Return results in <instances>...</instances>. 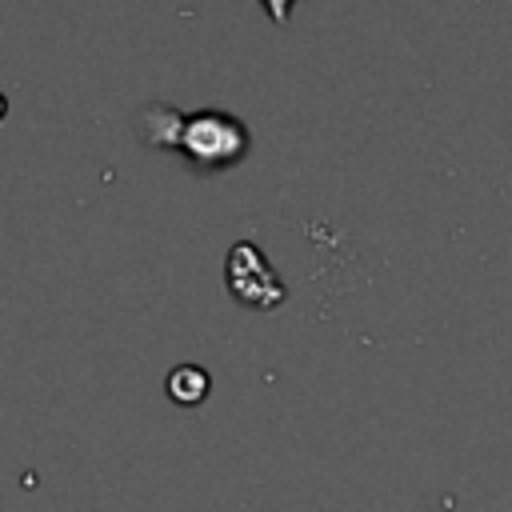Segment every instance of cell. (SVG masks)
I'll use <instances>...</instances> for the list:
<instances>
[{
    "instance_id": "6da1fadb",
    "label": "cell",
    "mask_w": 512,
    "mask_h": 512,
    "mask_svg": "<svg viewBox=\"0 0 512 512\" xmlns=\"http://www.w3.org/2000/svg\"><path fill=\"white\" fill-rule=\"evenodd\" d=\"M156 116L164 120V128L144 132L152 144L160 148H180L192 164L200 168H228L248 152V132L236 116L228 112H192L180 116L172 108H156Z\"/></svg>"
},
{
    "instance_id": "7a4b0ae2",
    "label": "cell",
    "mask_w": 512,
    "mask_h": 512,
    "mask_svg": "<svg viewBox=\"0 0 512 512\" xmlns=\"http://www.w3.org/2000/svg\"><path fill=\"white\" fill-rule=\"evenodd\" d=\"M228 288L236 300L252 304V308H272L284 300V288L276 280V272L268 268L264 252L256 244H236L228 256Z\"/></svg>"
},
{
    "instance_id": "5b68a950",
    "label": "cell",
    "mask_w": 512,
    "mask_h": 512,
    "mask_svg": "<svg viewBox=\"0 0 512 512\" xmlns=\"http://www.w3.org/2000/svg\"><path fill=\"white\" fill-rule=\"evenodd\" d=\"M4 112H8V104H4V96H0V116H4Z\"/></svg>"
},
{
    "instance_id": "277c9868",
    "label": "cell",
    "mask_w": 512,
    "mask_h": 512,
    "mask_svg": "<svg viewBox=\"0 0 512 512\" xmlns=\"http://www.w3.org/2000/svg\"><path fill=\"white\" fill-rule=\"evenodd\" d=\"M264 8L272 12V20H276V24H284V20H288V12H292V0H264Z\"/></svg>"
},
{
    "instance_id": "3957f363",
    "label": "cell",
    "mask_w": 512,
    "mask_h": 512,
    "mask_svg": "<svg viewBox=\"0 0 512 512\" xmlns=\"http://www.w3.org/2000/svg\"><path fill=\"white\" fill-rule=\"evenodd\" d=\"M168 396L176 404H200L208 396V372L204 368H192V364H180L168 376Z\"/></svg>"
}]
</instances>
